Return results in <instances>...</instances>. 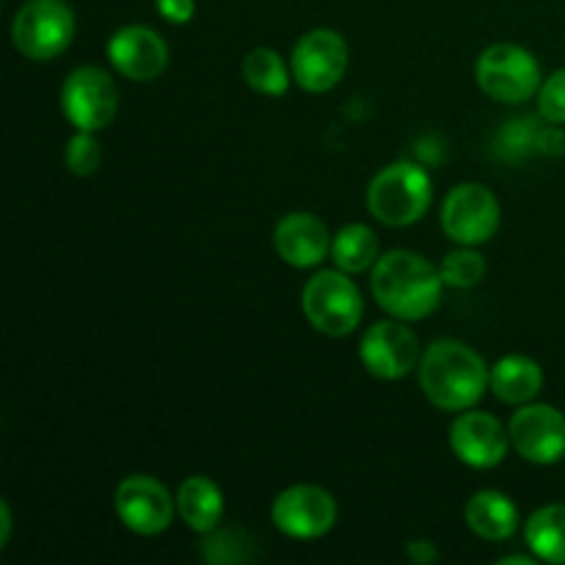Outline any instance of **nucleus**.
<instances>
[{
    "label": "nucleus",
    "instance_id": "1",
    "mask_svg": "<svg viewBox=\"0 0 565 565\" xmlns=\"http://www.w3.org/2000/svg\"><path fill=\"white\" fill-rule=\"evenodd\" d=\"M370 287L384 312L408 323V320H423L436 312L445 279H441V268H436L428 257L408 248H395L373 265Z\"/></svg>",
    "mask_w": 565,
    "mask_h": 565
},
{
    "label": "nucleus",
    "instance_id": "2",
    "mask_svg": "<svg viewBox=\"0 0 565 565\" xmlns=\"http://www.w3.org/2000/svg\"><path fill=\"white\" fill-rule=\"evenodd\" d=\"M491 381V367L475 348L458 340H436L419 359V386L441 412H467L478 406Z\"/></svg>",
    "mask_w": 565,
    "mask_h": 565
},
{
    "label": "nucleus",
    "instance_id": "3",
    "mask_svg": "<svg viewBox=\"0 0 565 565\" xmlns=\"http://www.w3.org/2000/svg\"><path fill=\"white\" fill-rule=\"evenodd\" d=\"M434 202V182L417 163L384 166L367 185V210L384 226H412Z\"/></svg>",
    "mask_w": 565,
    "mask_h": 565
},
{
    "label": "nucleus",
    "instance_id": "4",
    "mask_svg": "<svg viewBox=\"0 0 565 565\" xmlns=\"http://www.w3.org/2000/svg\"><path fill=\"white\" fill-rule=\"evenodd\" d=\"M303 318L326 337H348L364 315L362 292L345 270H320L303 285Z\"/></svg>",
    "mask_w": 565,
    "mask_h": 565
},
{
    "label": "nucleus",
    "instance_id": "5",
    "mask_svg": "<svg viewBox=\"0 0 565 565\" xmlns=\"http://www.w3.org/2000/svg\"><path fill=\"white\" fill-rule=\"evenodd\" d=\"M475 81L486 97L505 105L527 103L541 88V66L522 44L497 42L480 53L475 64Z\"/></svg>",
    "mask_w": 565,
    "mask_h": 565
},
{
    "label": "nucleus",
    "instance_id": "6",
    "mask_svg": "<svg viewBox=\"0 0 565 565\" xmlns=\"http://www.w3.org/2000/svg\"><path fill=\"white\" fill-rule=\"evenodd\" d=\"M75 39V11L66 0H28L11 22V42L25 58L53 61Z\"/></svg>",
    "mask_w": 565,
    "mask_h": 565
},
{
    "label": "nucleus",
    "instance_id": "7",
    "mask_svg": "<svg viewBox=\"0 0 565 565\" xmlns=\"http://www.w3.org/2000/svg\"><path fill=\"white\" fill-rule=\"evenodd\" d=\"M61 110L75 130L99 132L116 119L119 88L99 66H77L61 86Z\"/></svg>",
    "mask_w": 565,
    "mask_h": 565
},
{
    "label": "nucleus",
    "instance_id": "8",
    "mask_svg": "<svg viewBox=\"0 0 565 565\" xmlns=\"http://www.w3.org/2000/svg\"><path fill=\"white\" fill-rule=\"evenodd\" d=\"M500 202L480 182H461L441 202V230L458 246L489 243L500 230Z\"/></svg>",
    "mask_w": 565,
    "mask_h": 565
},
{
    "label": "nucleus",
    "instance_id": "9",
    "mask_svg": "<svg viewBox=\"0 0 565 565\" xmlns=\"http://www.w3.org/2000/svg\"><path fill=\"white\" fill-rule=\"evenodd\" d=\"M348 61V42L331 28H315L303 33L296 42L290 55L292 81L309 94H326L345 77Z\"/></svg>",
    "mask_w": 565,
    "mask_h": 565
},
{
    "label": "nucleus",
    "instance_id": "10",
    "mask_svg": "<svg viewBox=\"0 0 565 565\" xmlns=\"http://www.w3.org/2000/svg\"><path fill=\"white\" fill-rule=\"evenodd\" d=\"M270 519L287 539L315 541L334 530L337 502L331 491L320 489V486L298 483L276 494L274 505H270Z\"/></svg>",
    "mask_w": 565,
    "mask_h": 565
},
{
    "label": "nucleus",
    "instance_id": "11",
    "mask_svg": "<svg viewBox=\"0 0 565 565\" xmlns=\"http://www.w3.org/2000/svg\"><path fill=\"white\" fill-rule=\"evenodd\" d=\"M114 511L130 533L160 535L174 522L177 500L152 475H130L116 486Z\"/></svg>",
    "mask_w": 565,
    "mask_h": 565
},
{
    "label": "nucleus",
    "instance_id": "12",
    "mask_svg": "<svg viewBox=\"0 0 565 565\" xmlns=\"http://www.w3.org/2000/svg\"><path fill=\"white\" fill-rule=\"evenodd\" d=\"M359 359L364 370L381 381L406 379L419 364V342L406 320H379L364 331L359 342Z\"/></svg>",
    "mask_w": 565,
    "mask_h": 565
},
{
    "label": "nucleus",
    "instance_id": "13",
    "mask_svg": "<svg viewBox=\"0 0 565 565\" xmlns=\"http://www.w3.org/2000/svg\"><path fill=\"white\" fill-rule=\"evenodd\" d=\"M511 445L524 461L550 467L565 458V414L561 408L546 406V403H524L519 412H513Z\"/></svg>",
    "mask_w": 565,
    "mask_h": 565
},
{
    "label": "nucleus",
    "instance_id": "14",
    "mask_svg": "<svg viewBox=\"0 0 565 565\" xmlns=\"http://www.w3.org/2000/svg\"><path fill=\"white\" fill-rule=\"evenodd\" d=\"M450 447L461 463L472 469H494L505 461L511 434L486 412H461L450 428Z\"/></svg>",
    "mask_w": 565,
    "mask_h": 565
},
{
    "label": "nucleus",
    "instance_id": "15",
    "mask_svg": "<svg viewBox=\"0 0 565 565\" xmlns=\"http://www.w3.org/2000/svg\"><path fill=\"white\" fill-rule=\"evenodd\" d=\"M108 58L127 81L149 83L169 66V44L147 25H125L108 39Z\"/></svg>",
    "mask_w": 565,
    "mask_h": 565
},
{
    "label": "nucleus",
    "instance_id": "16",
    "mask_svg": "<svg viewBox=\"0 0 565 565\" xmlns=\"http://www.w3.org/2000/svg\"><path fill=\"white\" fill-rule=\"evenodd\" d=\"M276 254L292 268H315L331 252V235L312 213H287L274 230Z\"/></svg>",
    "mask_w": 565,
    "mask_h": 565
},
{
    "label": "nucleus",
    "instance_id": "17",
    "mask_svg": "<svg viewBox=\"0 0 565 565\" xmlns=\"http://www.w3.org/2000/svg\"><path fill=\"white\" fill-rule=\"evenodd\" d=\"M469 530L483 541H508L519 527V511L502 491H478L463 508Z\"/></svg>",
    "mask_w": 565,
    "mask_h": 565
},
{
    "label": "nucleus",
    "instance_id": "18",
    "mask_svg": "<svg viewBox=\"0 0 565 565\" xmlns=\"http://www.w3.org/2000/svg\"><path fill=\"white\" fill-rule=\"evenodd\" d=\"M177 513L193 533H213L224 516V491L204 475H193L177 491Z\"/></svg>",
    "mask_w": 565,
    "mask_h": 565
},
{
    "label": "nucleus",
    "instance_id": "19",
    "mask_svg": "<svg viewBox=\"0 0 565 565\" xmlns=\"http://www.w3.org/2000/svg\"><path fill=\"white\" fill-rule=\"evenodd\" d=\"M544 386V373H541V364L535 359L522 356V353H511V356H502L500 362L491 367V381L489 390L500 397L508 406H524V403H533L535 395Z\"/></svg>",
    "mask_w": 565,
    "mask_h": 565
},
{
    "label": "nucleus",
    "instance_id": "20",
    "mask_svg": "<svg viewBox=\"0 0 565 565\" xmlns=\"http://www.w3.org/2000/svg\"><path fill=\"white\" fill-rule=\"evenodd\" d=\"M530 552L539 561L565 565V505H544L524 527Z\"/></svg>",
    "mask_w": 565,
    "mask_h": 565
},
{
    "label": "nucleus",
    "instance_id": "21",
    "mask_svg": "<svg viewBox=\"0 0 565 565\" xmlns=\"http://www.w3.org/2000/svg\"><path fill=\"white\" fill-rule=\"evenodd\" d=\"M331 259L345 274H364L379 263V237L367 224H348L331 241Z\"/></svg>",
    "mask_w": 565,
    "mask_h": 565
},
{
    "label": "nucleus",
    "instance_id": "22",
    "mask_svg": "<svg viewBox=\"0 0 565 565\" xmlns=\"http://www.w3.org/2000/svg\"><path fill=\"white\" fill-rule=\"evenodd\" d=\"M243 81L265 97H281L290 88L292 70H287L285 58L276 50L257 47L243 58Z\"/></svg>",
    "mask_w": 565,
    "mask_h": 565
},
{
    "label": "nucleus",
    "instance_id": "23",
    "mask_svg": "<svg viewBox=\"0 0 565 565\" xmlns=\"http://www.w3.org/2000/svg\"><path fill=\"white\" fill-rule=\"evenodd\" d=\"M204 561L213 565L226 563H248L254 561V541L243 530L235 527H215L207 533V541L202 546Z\"/></svg>",
    "mask_w": 565,
    "mask_h": 565
},
{
    "label": "nucleus",
    "instance_id": "24",
    "mask_svg": "<svg viewBox=\"0 0 565 565\" xmlns=\"http://www.w3.org/2000/svg\"><path fill=\"white\" fill-rule=\"evenodd\" d=\"M486 270H489V265H486L483 254L475 252L472 246L456 248V252L441 259V279H445V285L456 287V290L478 287L486 279Z\"/></svg>",
    "mask_w": 565,
    "mask_h": 565
},
{
    "label": "nucleus",
    "instance_id": "25",
    "mask_svg": "<svg viewBox=\"0 0 565 565\" xmlns=\"http://www.w3.org/2000/svg\"><path fill=\"white\" fill-rule=\"evenodd\" d=\"M64 163L75 177H92L99 169V163H103V147H99L97 136L86 130H77L66 141Z\"/></svg>",
    "mask_w": 565,
    "mask_h": 565
},
{
    "label": "nucleus",
    "instance_id": "26",
    "mask_svg": "<svg viewBox=\"0 0 565 565\" xmlns=\"http://www.w3.org/2000/svg\"><path fill=\"white\" fill-rule=\"evenodd\" d=\"M539 121L522 116V119H513L502 127L500 138H497V147L505 158H522V154L535 152V138H539Z\"/></svg>",
    "mask_w": 565,
    "mask_h": 565
},
{
    "label": "nucleus",
    "instance_id": "27",
    "mask_svg": "<svg viewBox=\"0 0 565 565\" xmlns=\"http://www.w3.org/2000/svg\"><path fill=\"white\" fill-rule=\"evenodd\" d=\"M539 114L552 125H565V66L552 72L539 88Z\"/></svg>",
    "mask_w": 565,
    "mask_h": 565
},
{
    "label": "nucleus",
    "instance_id": "28",
    "mask_svg": "<svg viewBox=\"0 0 565 565\" xmlns=\"http://www.w3.org/2000/svg\"><path fill=\"white\" fill-rule=\"evenodd\" d=\"M535 152L550 154V158H561V154H565V130L563 127L546 121V127H541L539 138H535Z\"/></svg>",
    "mask_w": 565,
    "mask_h": 565
},
{
    "label": "nucleus",
    "instance_id": "29",
    "mask_svg": "<svg viewBox=\"0 0 565 565\" xmlns=\"http://www.w3.org/2000/svg\"><path fill=\"white\" fill-rule=\"evenodd\" d=\"M160 17L169 20L171 25H185L196 14V0H154Z\"/></svg>",
    "mask_w": 565,
    "mask_h": 565
},
{
    "label": "nucleus",
    "instance_id": "30",
    "mask_svg": "<svg viewBox=\"0 0 565 565\" xmlns=\"http://www.w3.org/2000/svg\"><path fill=\"white\" fill-rule=\"evenodd\" d=\"M406 555H408V561L419 563V565H430V563L439 561V550H436V546L430 544V541H425V539L423 541H408Z\"/></svg>",
    "mask_w": 565,
    "mask_h": 565
},
{
    "label": "nucleus",
    "instance_id": "31",
    "mask_svg": "<svg viewBox=\"0 0 565 565\" xmlns=\"http://www.w3.org/2000/svg\"><path fill=\"white\" fill-rule=\"evenodd\" d=\"M11 527H14V519H11L9 502H0V550H6L11 541Z\"/></svg>",
    "mask_w": 565,
    "mask_h": 565
},
{
    "label": "nucleus",
    "instance_id": "32",
    "mask_svg": "<svg viewBox=\"0 0 565 565\" xmlns=\"http://www.w3.org/2000/svg\"><path fill=\"white\" fill-rule=\"evenodd\" d=\"M539 557L535 555H508V557H500V565H511V563H522V565H535Z\"/></svg>",
    "mask_w": 565,
    "mask_h": 565
}]
</instances>
